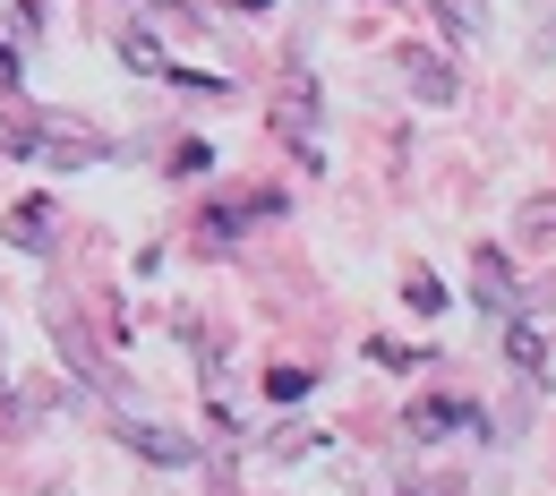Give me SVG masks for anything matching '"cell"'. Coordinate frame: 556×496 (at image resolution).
Segmentation results:
<instances>
[{"instance_id":"1","label":"cell","mask_w":556,"mask_h":496,"mask_svg":"<svg viewBox=\"0 0 556 496\" xmlns=\"http://www.w3.org/2000/svg\"><path fill=\"white\" fill-rule=\"evenodd\" d=\"M471 291H480V308H505V317H514V300H522V291H514V266H505V257H471Z\"/></svg>"},{"instance_id":"2","label":"cell","mask_w":556,"mask_h":496,"mask_svg":"<svg viewBox=\"0 0 556 496\" xmlns=\"http://www.w3.org/2000/svg\"><path fill=\"white\" fill-rule=\"evenodd\" d=\"M412 86L428 94V103H454V77H445V61H412Z\"/></svg>"},{"instance_id":"3","label":"cell","mask_w":556,"mask_h":496,"mask_svg":"<svg viewBox=\"0 0 556 496\" xmlns=\"http://www.w3.org/2000/svg\"><path fill=\"white\" fill-rule=\"evenodd\" d=\"M437 9L454 17V35H488V9H480V0H437Z\"/></svg>"},{"instance_id":"4","label":"cell","mask_w":556,"mask_h":496,"mask_svg":"<svg viewBox=\"0 0 556 496\" xmlns=\"http://www.w3.org/2000/svg\"><path fill=\"white\" fill-rule=\"evenodd\" d=\"M266 394H275V403H300V394H308V368H275Z\"/></svg>"},{"instance_id":"5","label":"cell","mask_w":556,"mask_h":496,"mask_svg":"<svg viewBox=\"0 0 556 496\" xmlns=\"http://www.w3.org/2000/svg\"><path fill=\"white\" fill-rule=\"evenodd\" d=\"M412 308H419V317H437V308H445V291L428 283V275H412Z\"/></svg>"}]
</instances>
